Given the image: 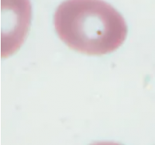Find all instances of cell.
I'll return each instance as SVG.
<instances>
[{
	"label": "cell",
	"mask_w": 155,
	"mask_h": 145,
	"mask_svg": "<svg viewBox=\"0 0 155 145\" xmlns=\"http://www.w3.org/2000/svg\"><path fill=\"white\" fill-rule=\"evenodd\" d=\"M54 21L68 47L88 55L114 51L127 34L124 17L102 0H66L57 9Z\"/></svg>",
	"instance_id": "obj_1"
},
{
	"label": "cell",
	"mask_w": 155,
	"mask_h": 145,
	"mask_svg": "<svg viewBox=\"0 0 155 145\" xmlns=\"http://www.w3.org/2000/svg\"><path fill=\"white\" fill-rule=\"evenodd\" d=\"M1 54L16 52L27 36L31 19L30 0H1Z\"/></svg>",
	"instance_id": "obj_2"
},
{
	"label": "cell",
	"mask_w": 155,
	"mask_h": 145,
	"mask_svg": "<svg viewBox=\"0 0 155 145\" xmlns=\"http://www.w3.org/2000/svg\"><path fill=\"white\" fill-rule=\"evenodd\" d=\"M91 145H121L120 143H114V142H97Z\"/></svg>",
	"instance_id": "obj_3"
}]
</instances>
